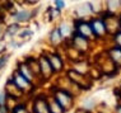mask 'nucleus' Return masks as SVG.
<instances>
[{
	"label": "nucleus",
	"mask_w": 121,
	"mask_h": 113,
	"mask_svg": "<svg viewBox=\"0 0 121 113\" xmlns=\"http://www.w3.org/2000/svg\"><path fill=\"white\" fill-rule=\"evenodd\" d=\"M17 31H18V25H17V24H13V25H10V27H9L8 33H9V34H13V33H15Z\"/></svg>",
	"instance_id": "6"
},
{
	"label": "nucleus",
	"mask_w": 121,
	"mask_h": 113,
	"mask_svg": "<svg viewBox=\"0 0 121 113\" xmlns=\"http://www.w3.org/2000/svg\"><path fill=\"white\" fill-rule=\"evenodd\" d=\"M93 27L96 29V33H98V34H102L104 32V25L102 24V22H94Z\"/></svg>",
	"instance_id": "3"
},
{
	"label": "nucleus",
	"mask_w": 121,
	"mask_h": 113,
	"mask_svg": "<svg viewBox=\"0 0 121 113\" xmlns=\"http://www.w3.org/2000/svg\"><path fill=\"white\" fill-rule=\"evenodd\" d=\"M55 4H56V6L59 9L64 8V1H63V0H55Z\"/></svg>",
	"instance_id": "7"
},
{
	"label": "nucleus",
	"mask_w": 121,
	"mask_h": 113,
	"mask_svg": "<svg viewBox=\"0 0 121 113\" xmlns=\"http://www.w3.org/2000/svg\"><path fill=\"white\" fill-rule=\"evenodd\" d=\"M29 17H31V12H28V10H22V12H18L17 14H15V20H18V22H24V20H27Z\"/></svg>",
	"instance_id": "1"
},
{
	"label": "nucleus",
	"mask_w": 121,
	"mask_h": 113,
	"mask_svg": "<svg viewBox=\"0 0 121 113\" xmlns=\"http://www.w3.org/2000/svg\"><path fill=\"white\" fill-rule=\"evenodd\" d=\"M51 61L55 64V65H54V69H60V67H61V62H60V60H59V57L52 56V57H51Z\"/></svg>",
	"instance_id": "4"
},
{
	"label": "nucleus",
	"mask_w": 121,
	"mask_h": 113,
	"mask_svg": "<svg viewBox=\"0 0 121 113\" xmlns=\"http://www.w3.org/2000/svg\"><path fill=\"white\" fill-rule=\"evenodd\" d=\"M117 43H119L120 44V46H121V33H119V34H117Z\"/></svg>",
	"instance_id": "10"
},
{
	"label": "nucleus",
	"mask_w": 121,
	"mask_h": 113,
	"mask_svg": "<svg viewBox=\"0 0 121 113\" xmlns=\"http://www.w3.org/2000/svg\"><path fill=\"white\" fill-rule=\"evenodd\" d=\"M36 112L37 113H50L46 103L42 102V101H38L37 103H36Z\"/></svg>",
	"instance_id": "2"
},
{
	"label": "nucleus",
	"mask_w": 121,
	"mask_h": 113,
	"mask_svg": "<svg viewBox=\"0 0 121 113\" xmlns=\"http://www.w3.org/2000/svg\"><path fill=\"white\" fill-rule=\"evenodd\" d=\"M117 113H121V107H120L119 109H117Z\"/></svg>",
	"instance_id": "11"
},
{
	"label": "nucleus",
	"mask_w": 121,
	"mask_h": 113,
	"mask_svg": "<svg viewBox=\"0 0 121 113\" xmlns=\"http://www.w3.org/2000/svg\"><path fill=\"white\" fill-rule=\"evenodd\" d=\"M29 1H32V3H33V1H36V0H29Z\"/></svg>",
	"instance_id": "12"
},
{
	"label": "nucleus",
	"mask_w": 121,
	"mask_h": 113,
	"mask_svg": "<svg viewBox=\"0 0 121 113\" xmlns=\"http://www.w3.org/2000/svg\"><path fill=\"white\" fill-rule=\"evenodd\" d=\"M6 61H8V59H6V57H1V59H0V69H1V67L6 64Z\"/></svg>",
	"instance_id": "8"
},
{
	"label": "nucleus",
	"mask_w": 121,
	"mask_h": 113,
	"mask_svg": "<svg viewBox=\"0 0 121 113\" xmlns=\"http://www.w3.org/2000/svg\"><path fill=\"white\" fill-rule=\"evenodd\" d=\"M4 98H5V95H4V93L3 92H0V105H4Z\"/></svg>",
	"instance_id": "9"
},
{
	"label": "nucleus",
	"mask_w": 121,
	"mask_h": 113,
	"mask_svg": "<svg viewBox=\"0 0 121 113\" xmlns=\"http://www.w3.org/2000/svg\"><path fill=\"white\" fill-rule=\"evenodd\" d=\"M79 31H80V32H84L86 34H89V33H91V31H92V29H91V27H89L88 24H82V25H80V29H79Z\"/></svg>",
	"instance_id": "5"
}]
</instances>
